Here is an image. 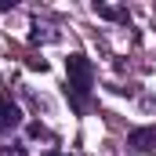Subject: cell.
<instances>
[{
  "label": "cell",
  "instance_id": "6da1fadb",
  "mask_svg": "<svg viewBox=\"0 0 156 156\" xmlns=\"http://www.w3.org/2000/svg\"><path fill=\"white\" fill-rule=\"evenodd\" d=\"M66 94L73 102L76 113H87V102H91V87H94V66L87 55H69L66 58Z\"/></svg>",
  "mask_w": 156,
  "mask_h": 156
},
{
  "label": "cell",
  "instance_id": "7a4b0ae2",
  "mask_svg": "<svg viewBox=\"0 0 156 156\" xmlns=\"http://www.w3.org/2000/svg\"><path fill=\"white\" fill-rule=\"evenodd\" d=\"M22 123V109L7 98V94H0V131H11V127H18Z\"/></svg>",
  "mask_w": 156,
  "mask_h": 156
},
{
  "label": "cell",
  "instance_id": "3957f363",
  "mask_svg": "<svg viewBox=\"0 0 156 156\" xmlns=\"http://www.w3.org/2000/svg\"><path fill=\"white\" fill-rule=\"evenodd\" d=\"M127 145H131V149H138V153H149V149L156 145V131H153V127H145V131H131Z\"/></svg>",
  "mask_w": 156,
  "mask_h": 156
},
{
  "label": "cell",
  "instance_id": "277c9868",
  "mask_svg": "<svg viewBox=\"0 0 156 156\" xmlns=\"http://www.w3.org/2000/svg\"><path fill=\"white\" fill-rule=\"evenodd\" d=\"M94 11L102 18H113V22H127V11L123 7H113V4H94Z\"/></svg>",
  "mask_w": 156,
  "mask_h": 156
},
{
  "label": "cell",
  "instance_id": "5b68a950",
  "mask_svg": "<svg viewBox=\"0 0 156 156\" xmlns=\"http://www.w3.org/2000/svg\"><path fill=\"white\" fill-rule=\"evenodd\" d=\"M29 40H33V44H40V40L47 44V40H58V33H55L51 26H33V33H29Z\"/></svg>",
  "mask_w": 156,
  "mask_h": 156
},
{
  "label": "cell",
  "instance_id": "8992f818",
  "mask_svg": "<svg viewBox=\"0 0 156 156\" xmlns=\"http://www.w3.org/2000/svg\"><path fill=\"white\" fill-rule=\"evenodd\" d=\"M0 156H26L22 145H11V149H0Z\"/></svg>",
  "mask_w": 156,
  "mask_h": 156
},
{
  "label": "cell",
  "instance_id": "52a82bcc",
  "mask_svg": "<svg viewBox=\"0 0 156 156\" xmlns=\"http://www.w3.org/2000/svg\"><path fill=\"white\" fill-rule=\"evenodd\" d=\"M47 156H62V153H58V149H51V153H47Z\"/></svg>",
  "mask_w": 156,
  "mask_h": 156
}]
</instances>
